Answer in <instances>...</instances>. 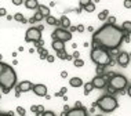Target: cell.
<instances>
[{
    "label": "cell",
    "instance_id": "f907efd6",
    "mask_svg": "<svg viewBox=\"0 0 131 116\" xmlns=\"http://www.w3.org/2000/svg\"><path fill=\"white\" fill-rule=\"evenodd\" d=\"M127 94H128V96L131 97V86H128V87H127Z\"/></svg>",
    "mask_w": 131,
    "mask_h": 116
},
{
    "label": "cell",
    "instance_id": "5bb4252c",
    "mask_svg": "<svg viewBox=\"0 0 131 116\" xmlns=\"http://www.w3.org/2000/svg\"><path fill=\"white\" fill-rule=\"evenodd\" d=\"M37 11L41 14V15L44 17V18H47V17H50V7L48 6H44V4H39V8Z\"/></svg>",
    "mask_w": 131,
    "mask_h": 116
},
{
    "label": "cell",
    "instance_id": "4fadbf2b",
    "mask_svg": "<svg viewBox=\"0 0 131 116\" xmlns=\"http://www.w3.org/2000/svg\"><path fill=\"white\" fill-rule=\"evenodd\" d=\"M51 47L54 48L57 52H59V51H63V50H65V43H63V41H61V40H52Z\"/></svg>",
    "mask_w": 131,
    "mask_h": 116
},
{
    "label": "cell",
    "instance_id": "1f68e13d",
    "mask_svg": "<svg viewBox=\"0 0 131 116\" xmlns=\"http://www.w3.org/2000/svg\"><path fill=\"white\" fill-rule=\"evenodd\" d=\"M88 2H90V0H80V8H84V7L88 4Z\"/></svg>",
    "mask_w": 131,
    "mask_h": 116
},
{
    "label": "cell",
    "instance_id": "8d00e7d4",
    "mask_svg": "<svg viewBox=\"0 0 131 116\" xmlns=\"http://www.w3.org/2000/svg\"><path fill=\"white\" fill-rule=\"evenodd\" d=\"M6 66H7V64H4V62H0V75H2L3 71L6 69Z\"/></svg>",
    "mask_w": 131,
    "mask_h": 116
},
{
    "label": "cell",
    "instance_id": "6da1fadb",
    "mask_svg": "<svg viewBox=\"0 0 131 116\" xmlns=\"http://www.w3.org/2000/svg\"><path fill=\"white\" fill-rule=\"evenodd\" d=\"M124 35L122 28L105 24L93 33V47H102L108 51H115L123 43Z\"/></svg>",
    "mask_w": 131,
    "mask_h": 116
},
{
    "label": "cell",
    "instance_id": "ffe728a7",
    "mask_svg": "<svg viewBox=\"0 0 131 116\" xmlns=\"http://www.w3.org/2000/svg\"><path fill=\"white\" fill-rule=\"evenodd\" d=\"M37 52H39V57H40V59H47V57L50 55V54H48V51L46 50L44 47L37 48Z\"/></svg>",
    "mask_w": 131,
    "mask_h": 116
},
{
    "label": "cell",
    "instance_id": "7dc6e473",
    "mask_svg": "<svg viewBox=\"0 0 131 116\" xmlns=\"http://www.w3.org/2000/svg\"><path fill=\"white\" fill-rule=\"evenodd\" d=\"M37 107H39V112H46V111H44V107H43V105H37ZM39 112H37V113H39Z\"/></svg>",
    "mask_w": 131,
    "mask_h": 116
},
{
    "label": "cell",
    "instance_id": "f35d334b",
    "mask_svg": "<svg viewBox=\"0 0 131 116\" xmlns=\"http://www.w3.org/2000/svg\"><path fill=\"white\" fill-rule=\"evenodd\" d=\"M54 61H55V57H54V55H48V57H47V62H50V64H52Z\"/></svg>",
    "mask_w": 131,
    "mask_h": 116
},
{
    "label": "cell",
    "instance_id": "bcb514c9",
    "mask_svg": "<svg viewBox=\"0 0 131 116\" xmlns=\"http://www.w3.org/2000/svg\"><path fill=\"white\" fill-rule=\"evenodd\" d=\"M0 116H14L13 112H7V113H0Z\"/></svg>",
    "mask_w": 131,
    "mask_h": 116
},
{
    "label": "cell",
    "instance_id": "db71d44e",
    "mask_svg": "<svg viewBox=\"0 0 131 116\" xmlns=\"http://www.w3.org/2000/svg\"><path fill=\"white\" fill-rule=\"evenodd\" d=\"M54 96H55V97H62V96H61V93H59V91H58V93H55Z\"/></svg>",
    "mask_w": 131,
    "mask_h": 116
},
{
    "label": "cell",
    "instance_id": "d6a6232c",
    "mask_svg": "<svg viewBox=\"0 0 131 116\" xmlns=\"http://www.w3.org/2000/svg\"><path fill=\"white\" fill-rule=\"evenodd\" d=\"M72 57H73V59H79L80 58V52L77 50H75V51H73V54H72Z\"/></svg>",
    "mask_w": 131,
    "mask_h": 116
},
{
    "label": "cell",
    "instance_id": "cb8c5ba5",
    "mask_svg": "<svg viewBox=\"0 0 131 116\" xmlns=\"http://www.w3.org/2000/svg\"><path fill=\"white\" fill-rule=\"evenodd\" d=\"M109 17V11L108 10H104V11H101L100 14H98V19L100 21H106Z\"/></svg>",
    "mask_w": 131,
    "mask_h": 116
},
{
    "label": "cell",
    "instance_id": "d6986e66",
    "mask_svg": "<svg viewBox=\"0 0 131 116\" xmlns=\"http://www.w3.org/2000/svg\"><path fill=\"white\" fill-rule=\"evenodd\" d=\"M122 29L124 33L130 35L131 33V21H124V22L122 24Z\"/></svg>",
    "mask_w": 131,
    "mask_h": 116
},
{
    "label": "cell",
    "instance_id": "c3c4849f",
    "mask_svg": "<svg viewBox=\"0 0 131 116\" xmlns=\"http://www.w3.org/2000/svg\"><path fill=\"white\" fill-rule=\"evenodd\" d=\"M124 41H127V43H130V36H128V35H124Z\"/></svg>",
    "mask_w": 131,
    "mask_h": 116
},
{
    "label": "cell",
    "instance_id": "680465c9",
    "mask_svg": "<svg viewBox=\"0 0 131 116\" xmlns=\"http://www.w3.org/2000/svg\"><path fill=\"white\" fill-rule=\"evenodd\" d=\"M130 59H131V52H130Z\"/></svg>",
    "mask_w": 131,
    "mask_h": 116
},
{
    "label": "cell",
    "instance_id": "277c9868",
    "mask_svg": "<svg viewBox=\"0 0 131 116\" xmlns=\"http://www.w3.org/2000/svg\"><path fill=\"white\" fill-rule=\"evenodd\" d=\"M98 107L102 112H106V113H109V112H113L116 111V108L119 107V102L117 100H116L113 96H109V94H106V96H102L98 101H95L93 104V108Z\"/></svg>",
    "mask_w": 131,
    "mask_h": 116
},
{
    "label": "cell",
    "instance_id": "b9f144b4",
    "mask_svg": "<svg viewBox=\"0 0 131 116\" xmlns=\"http://www.w3.org/2000/svg\"><path fill=\"white\" fill-rule=\"evenodd\" d=\"M13 4L14 6H21L22 4V0H13Z\"/></svg>",
    "mask_w": 131,
    "mask_h": 116
},
{
    "label": "cell",
    "instance_id": "11a10c76",
    "mask_svg": "<svg viewBox=\"0 0 131 116\" xmlns=\"http://www.w3.org/2000/svg\"><path fill=\"white\" fill-rule=\"evenodd\" d=\"M81 10H83V8H77V10H76V14H80Z\"/></svg>",
    "mask_w": 131,
    "mask_h": 116
},
{
    "label": "cell",
    "instance_id": "603a6c76",
    "mask_svg": "<svg viewBox=\"0 0 131 116\" xmlns=\"http://www.w3.org/2000/svg\"><path fill=\"white\" fill-rule=\"evenodd\" d=\"M84 11H87V13H93V11H95V3L94 2H88V4L84 7Z\"/></svg>",
    "mask_w": 131,
    "mask_h": 116
},
{
    "label": "cell",
    "instance_id": "6f0895ef",
    "mask_svg": "<svg viewBox=\"0 0 131 116\" xmlns=\"http://www.w3.org/2000/svg\"><path fill=\"white\" fill-rule=\"evenodd\" d=\"M2 59H3V55H2V54H0V62H2Z\"/></svg>",
    "mask_w": 131,
    "mask_h": 116
},
{
    "label": "cell",
    "instance_id": "7402d4cb",
    "mask_svg": "<svg viewBox=\"0 0 131 116\" xmlns=\"http://www.w3.org/2000/svg\"><path fill=\"white\" fill-rule=\"evenodd\" d=\"M14 19H15L17 22H21V24H26V22H28V21L25 19V17H24L21 13H17V14H14Z\"/></svg>",
    "mask_w": 131,
    "mask_h": 116
},
{
    "label": "cell",
    "instance_id": "74e56055",
    "mask_svg": "<svg viewBox=\"0 0 131 116\" xmlns=\"http://www.w3.org/2000/svg\"><path fill=\"white\" fill-rule=\"evenodd\" d=\"M66 91H68V89L66 87H61V90H59V93H61V96H66Z\"/></svg>",
    "mask_w": 131,
    "mask_h": 116
},
{
    "label": "cell",
    "instance_id": "ee69618b",
    "mask_svg": "<svg viewBox=\"0 0 131 116\" xmlns=\"http://www.w3.org/2000/svg\"><path fill=\"white\" fill-rule=\"evenodd\" d=\"M75 108H83V105H81L80 101H76L75 102Z\"/></svg>",
    "mask_w": 131,
    "mask_h": 116
},
{
    "label": "cell",
    "instance_id": "d4e9b609",
    "mask_svg": "<svg viewBox=\"0 0 131 116\" xmlns=\"http://www.w3.org/2000/svg\"><path fill=\"white\" fill-rule=\"evenodd\" d=\"M73 65L76 66V68H81V66H84V61L81 58L79 59H73Z\"/></svg>",
    "mask_w": 131,
    "mask_h": 116
},
{
    "label": "cell",
    "instance_id": "f6af8a7d",
    "mask_svg": "<svg viewBox=\"0 0 131 116\" xmlns=\"http://www.w3.org/2000/svg\"><path fill=\"white\" fill-rule=\"evenodd\" d=\"M69 32H70V33H73V32H77L76 26H70V28H69Z\"/></svg>",
    "mask_w": 131,
    "mask_h": 116
},
{
    "label": "cell",
    "instance_id": "3957f363",
    "mask_svg": "<svg viewBox=\"0 0 131 116\" xmlns=\"http://www.w3.org/2000/svg\"><path fill=\"white\" fill-rule=\"evenodd\" d=\"M90 57L93 59V62L97 64V66H104V68L108 65H111V62L113 61L112 54L102 47H93Z\"/></svg>",
    "mask_w": 131,
    "mask_h": 116
},
{
    "label": "cell",
    "instance_id": "9a60e30c",
    "mask_svg": "<svg viewBox=\"0 0 131 116\" xmlns=\"http://www.w3.org/2000/svg\"><path fill=\"white\" fill-rule=\"evenodd\" d=\"M59 22H61V25H62V29L69 30V28L72 26V25H70V19L66 15H62L61 18H59Z\"/></svg>",
    "mask_w": 131,
    "mask_h": 116
},
{
    "label": "cell",
    "instance_id": "9c48e42d",
    "mask_svg": "<svg viewBox=\"0 0 131 116\" xmlns=\"http://www.w3.org/2000/svg\"><path fill=\"white\" fill-rule=\"evenodd\" d=\"M33 86L35 84H32V82H29V80H24V82H21L19 84L15 86V91H19V93H28V91L33 90Z\"/></svg>",
    "mask_w": 131,
    "mask_h": 116
},
{
    "label": "cell",
    "instance_id": "4316f807",
    "mask_svg": "<svg viewBox=\"0 0 131 116\" xmlns=\"http://www.w3.org/2000/svg\"><path fill=\"white\" fill-rule=\"evenodd\" d=\"M33 18H35V21H36V22H40V21H43V18H44V17L41 15V14L39 13V11H36V14L33 15Z\"/></svg>",
    "mask_w": 131,
    "mask_h": 116
},
{
    "label": "cell",
    "instance_id": "91938a15",
    "mask_svg": "<svg viewBox=\"0 0 131 116\" xmlns=\"http://www.w3.org/2000/svg\"><path fill=\"white\" fill-rule=\"evenodd\" d=\"M95 116H102V115H95Z\"/></svg>",
    "mask_w": 131,
    "mask_h": 116
},
{
    "label": "cell",
    "instance_id": "484cf974",
    "mask_svg": "<svg viewBox=\"0 0 131 116\" xmlns=\"http://www.w3.org/2000/svg\"><path fill=\"white\" fill-rule=\"evenodd\" d=\"M57 55H58V58H61V59H66L68 58V52H66V50H63V51H59V52H57Z\"/></svg>",
    "mask_w": 131,
    "mask_h": 116
},
{
    "label": "cell",
    "instance_id": "e0dca14e",
    "mask_svg": "<svg viewBox=\"0 0 131 116\" xmlns=\"http://www.w3.org/2000/svg\"><path fill=\"white\" fill-rule=\"evenodd\" d=\"M25 7L29 10H35V8H39V3H37V0H26Z\"/></svg>",
    "mask_w": 131,
    "mask_h": 116
},
{
    "label": "cell",
    "instance_id": "be15d7a7",
    "mask_svg": "<svg viewBox=\"0 0 131 116\" xmlns=\"http://www.w3.org/2000/svg\"><path fill=\"white\" fill-rule=\"evenodd\" d=\"M0 18H2V17H0Z\"/></svg>",
    "mask_w": 131,
    "mask_h": 116
},
{
    "label": "cell",
    "instance_id": "8992f818",
    "mask_svg": "<svg viewBox=\"0 0 131 116\" xmlns=\"http://www.w3.org/2000/svg\"><path fill=\"white\" fill-rule=\"evenodd\" d=\"M41 40V30L39 28H29L25 33V41L28 43H37Z\"/></svg>",
    "mask_w": 131,
    "mask_h": 116
},
{
    "label": "cell",
    "instance_id": "816d5d0a",
    "mask_svg": "<svg viewBox=\"0 0 131 116\" xmlns=\"http://www.w3.org/2000/svg\"><path fill=\"white\" fill-rule=\"evenodd\" d=\"M6 18L8 19V21H11V19H14V17H13V15H10V14H7V17H6Z\"/></svg>",
    "mask_w": 131,
    "mask_h": 116
},
{
    "label": "cell",
    "instance_id": "94428289",
    "mask_svg": "<svg viewBox=\"0 0 131 116\" xmlns=\"http://www.w3.org/2000/svg\"><path fill=\"white\" fill-rule=\"evenodd\" d=\"M0 100H2V94H0Z\"/></svg>",
    "mask_w": 131,
    "mask_h": 116
},
{
    "label": "cell",
    "instance_id": "5b68a950",
    "mask_svg": "<svg viewBox=\"0 0 131 116\" xmlns=\"http://www.w3.org/2000/svg\"><path fill=\"white\" fill-rule=\"evenodd\" d=\"M108 86L112 87V89L116 90V91H123L127 86H128V80H127V77L123 76V75H115L108 82Z\"/></svg>",
    "mask_w": 131,
    "mask_h": 116
},
{
    "label": "cell",
    "instance_id": "681fc988",
    "mask_svg": "<svg viewBox=\"0 0 131 116\" xmlns=\"http://www.w3.org/2000/svg\"><path fill=\"white\" fill-rule=\"evenodd\" d=\"M28 22H29V24H35L36 21H35V18H33V17H30V18L28 19Z\"/></svg>",
    "mask_w": 131,
    "mask_h": 116
},
{
    "label": "cell",
    "instance_id": "ac0fdd59",
    "mask_svg": "<svg viewBox=\"0 0 131 116\" xmlns=\"http://www.w3.org/2000/svg\"><path fill=\"white\" fill-rule=\"evenodd\" d=\"M46 22L48 24V25H51V26H57V25H61V22H59V19H57L55 17H52V15H50V17H47L46 18Z\"/></svg>",
    "mask_w": 131,
    "mask_h": 116
},
{
    "label": "cell",
    "instance_id": "30bf717a",
    "mask_svg": "<svg viewBox=\"0 0 131 116\" xmlns=\"http://www.w3.org/2000/svg\"><path fill=\"white\" fill-rule=\"evenodd\" d=\"M91 83H93L94 89H98V90H102L106 87V84H108V82H106V79L104 76H95L93 80H91Z\"/></svg>",
    "mask_w": 131,
    "mask_h": 116
},
{
    "label": "cell",
    "instance_id": "ba28073f",
    "mask_svg": "<svg viewBox=\"0 0 131 116\" xmlns=\"http://www.w3.org/2000/svg\"><path fill=\"white\" fill-rule=\"evenodd\" d=\"M116 62H117L120 66L126 68V66L130 64V54H128V52H126V51L119 52V55L116 57Z\"/></svg>",
    "mask_w": 131,
    "mask_h": 116
},
{
    "label": "cell",
    "instance_id": "44dd1931",
    "mask_svg": "<svg viewBox=\"0 0 131 116\" xmlns=\"http://www.w3.org/2000/svg\"><path fill=\"white\" fill-rule=\"evenodd\" d=\"M83 87H84V96H88V94L94 90V86H93V83H91V82L83 84Z\"/></svg>",
    "mask_w": 131,
    "mask_h": 116
},
{
    "label": "cell",
    "instance_id": "9f6ffc18",
    "mask_svg": "<svg viewBox=\"0 0 131 116\" xmlns=\"http://www.w3.org/2000/svg\"><path fill=\"white\" fill-rule=\"evenodd\" d=\"M44 112H39V113H36V116H43Z\"/></svg>",
    "mask_w": 131,
    "mask_h": 116
},
{
    "label": "cell",
    "instance_id": "7c38bea8",
    "mask_svg": "<svg viewBox=\"0 0 131 116\" xmlns=\"http://www.w3.org/2000/svg\"><path fill=\"white\" fill-rule=\"evenodd\" d=\"M66 116H87V109L86 108H72L68 113H66Z\"/></svg>",
    "mask_w": 131,
    "mask_h": 116
},
{
    "label": "cell",
    "instance_id": "836d02e7",
    "mask_svg": "<svg viewBox=\"0 0 131 116\" xmlns=\"http://www.w3.org/2000/svg\"><path fill=\"white\" fill-rule=\"evenodd\" d=\"M30 112L37 113V112H39V107H37V105H32V107H30Z\"/></svg>",
    "mask_w": 131,
    "mask_h": 116
},
{
    "label": "cell",
    "instance_id": "8fae6325",
    "mask_svg": "<svg viewBox=\"0 0 131 116\" xmlns=\"http://www.w3.org/2000/svg\"><path fill=\"white\" fill-rule=\"evenodd\" d=\"M33 93L36 94L37 97H46L47 96V86H46V84H41V83L35 84L33 86Z\"/></svg>",
    "mask_w": 131,
    "mask_h": 116
},
{
    "label": "cell",
    "instance_id": "7bdbcfd3",
    "mask_svg": "<svg viewBox=\"0 0 131 116\" xmlns=\"http://www.w3.org/2000/svg\"><path fill=\"white\" fill-rule=\"evenodd\" d=\"M61 77H62V79H66V77H68V72H66V71H62V72H61Z\"/></svg>",
    "mask_w": 131,
    "mask_h": 116
},
{
    "label": "cell",
    "instance_id": "e575fe53",
    "mask_svg": "<svg viewBox=\"0 0 131 116\" xmlns=\"http://www.w3.org/2000/svg\"><path fill=\"white\" fill-rule=\"evenodd\" d=\"M3 15L7 17V10L4 8V7H0V17H3Z\"/></svg>",
    "mask_w": 131,
    "mask_h": 116
},
{
    "label": "cell",
    "instance_id": "f546056e",
    "mask_svg": "<svg viewBox=\"0 0 131 116\" xmlns=\"http://www.w3.org/2000/svg\"><path fill=\"white\" fill-rule=\"evenodd\" d=\"M104 66H97V69H95V72H97V76H102V73H104Z\"/></svg>",
    "mask_w": 131,
    "mask_h": 116
},
{
    "label": "cell",
    "instance_id": "d590c367",
    "mask_svg": "<svg viewBox=\"0 0 131 116\" xmlns=\"http://www.w3.org/2000/svg\"><path fill=\"white\" fill-rule=\"evenodd\" d=\"M35 46H36L37 48H41L44 46V40H40V41H37V43H35Z\"/></svg>",
    "mask_w": 131,
    "mask_h": 116
},
{
    "label": "cell",
    "instance_id": "7a4b0ae2",
    "mask_svg": "<svg viewBox=\"0 0 131 116\" xmlns=\"http://www.w3.org/2000/svg\"><path fill=\"white\" fill-rule=\"evenodd\" d=\"M17 83V73L14 71L13 66L7 65L3 73L0 75V87L3 90V94H8Z\"/></svg>",
    "mask_w": 131,
    "mask_h": 116
},
{
    "label": "cell",
    "instance_id": "2e32d148",
    "mask_svg": "<svg viewBox=\"0 0 131 116\" xmlns=\"http://www.w3.org/2000/svg\"><path fill=\"white\" fill-rule=\"evenodd\" d=\"M69 84H70L72 87H76V89H77V87H81L84 83H83V80H81L80 77L75 76V77H72V79L69 80Z\"/></svg>",
    "mask_w": 131,
    "mask_h": 116
},
{
    "label": "cell",
    "instance_id": "f1b7e54d",
    "mask_svg": "<svg viewBox=\"0 0 131 116\" xmlns=\"http://www.w3.org/2000/svg\"><path fill=\"white\" fill-rule=\"evenodd\" d=\"M17 113H18L19 116H24L25 115V108L24 107H17Z\"/></svg>",
    "mask_w": 131,
    "mask_h": 116
},
{
    "label": "cell",
    "instance_id": "60d3db41",
    "mask_svg": "<svg viewBox=\"0 0 131 116\" xmlns=\"http://www.w3.org/2000/svg\"><path fill=\"white\" fill-rule=\"evenodd\" d=\"M124 7H126V8H131V0H126V2H124Z\"/></svg>",
    "mask_w": 131,
    "mask_h": 116
},
{
    "label": "cell",
    "instance_id": "52a82bcc",
    "mask_svg": "<svg viewBox=\"0 0 131 116\" xmlns=\"http://www.w3.org/2000/svg\"><path fill=\"white\" fill-rule=\"evenodd\" d=\"M51 37L52 40H61V41H69L72 40V33L66 29H62V28H57L54 32L51 33Z\"/></svg>",
    "mask_w": 131,
    "mask_h": 116
},
{
    "label": "cell",
    "instance_id": "f5cc1de1",
    "mask_svg": "<svg viewBox=\"0 0 131 116\" xmlns=\"http://www.w3.org/2000/svg\"><path fill=\"white\" fill-rule=\"evenodd\" d=\"M87 30H88V32H94V28H93V26H88Z\"/></svg>",
    "mask_w": 131,
    "mask_h": 116
},
{
    "label": "cell",
    "instance_id": "4dcf8cb0",
    "mask_svg": "<svg viewBox=\"0 0 131 116\" xmlns=\"http://www.w3.org/2000/svg\"><path fill=\"white\" fill-rule=\"evenodd\" d=\"M76 29H77V32H79V33H83L86 28H84V25H81V24H80V25H77V26H76Z\"/></svg>",
    "mask_w": 131,
    "mask_h": 116
},
{
    "label": "cell",
    "instance_id": "83f0119b",
    "mask_svg": "<svg viewBox=\"0 0 131 116\" xmlns=\"http://www.w3.org/2000/svg\"><path fill=\"white\" fill-rule=\"evenodd\" d=\"M106 21H108V24H109V25H115V22H116V17H113V15H109V17H108V19H106Z\"/></svg>",
    "mask_w": 131,
    "mask_h": 116
},
{
    "label": "cell",
    "instance_id": "6125c7cd",
    "mask_svg": "<svg viewBox=\"0 0 131 116\" xmlns=\"http://www.w3.org/2000/svg\"><path fill=\"white\" fill-rule=\"evenodd\" d=\"M24 116H26V115H24Z\"/></svg>",
    "mask_w": 131,
    "mask_h": 116
},
{
    "label": "cell",
    "instance_id": "ab89813d",
    "mask_svg": "<svg viewBox=\"0 0 131 116\" xmlns=\"http://www.w3.org/2000/svg\"><path fill=\"white\" fill-rule=\"evenodd\" d=\"M43 116H55V113H54V112H51V111H46L43 113Z\"/></svg>",
    "mask_w": 131,
    "mask_h": 116
}]
</instances>
